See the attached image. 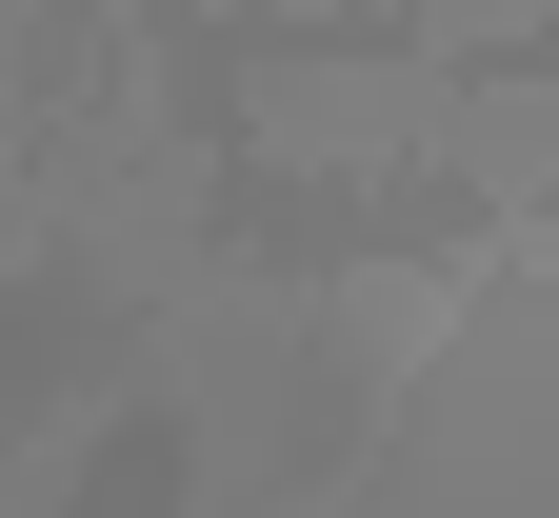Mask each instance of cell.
<instances>
[{
  "label": "cell",
  "instance_id": "cell-2",
  "mask_svg": "<svg viewBox=\"0 0 559 518\" xmlns=\"http://www.w3.org/2000/svg\"><path fill=\"white\" fill-rule=\"evenodd\" d=\"M440 180H479V200H559V81H460L440 100Z\"/></svg>",
  "mask_w": 559,
  "mask_h": 518
},
{
  "label": "cell",
  "instance_id": "cell-1",
  "mask_svg": "<svg viewBox=\"0 0 559 518\" xmlns=\"http://www.w3.org/2000/svg\"><path fill=\"white\" fill-rule=\"evenodd\" d=\"M440 100H460V60H419V40H280V60H240V140L300 160V180L440 160Z\"/></svg>",
  "mask_w": 559,
  "mask_h": 518
}]
</instances>
